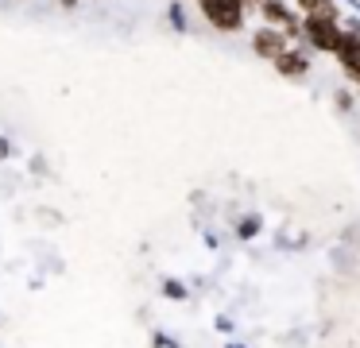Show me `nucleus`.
Listing matches in <instances>:
<instances>
[{
    "instance_id": "nucleus-1",
    "label": "nucleus",
    "mask_w": 360,
    "mask_h": 348,
    "mask_svg": "<svg viewBox=\"0 0 360 348\" xmlns=\"http://www.w3.org/2000/svg\"><path fill=\"white\" fill-rule=\"evenodd\" d=\"M298 31L306 35V43L318 46V51H333L341 31H337V15H302Z\"/></svg>"
},
{
    "instance_id": "nucleus-2",
    "label": "nucleus",
    "mask_w": 360,
    "mask_h": 348,
    "mask_svg": "<svg viewBox=\"0 0 360 348\" xmlns=\"http://www.w3.org/2000/svg\"><path fill=\"white\" fill-rule=\"evenodd\" d=\"M205 12V20L217 31H240L244 27V8L240 0H198Z\"/></svg>"
},
{
    "instance_id": "nucleus-3",
    "label": "nucleus",
    "mask_w": 360,
    "mask_h": 348,
    "mask_svg": "<svg viewBox=\"0 0 360 348\" xmlns=\"http://www.w3.org/2000/svg\"><path fill=\"white\" fill-rule=\"evenodd\" d=\"M259 12H264V20H271L275 31H283V35H298V20L290 15V8L283 4V0H259Z\"/></svg>"
},
{
    "instance_id": "nucleus-4",
    "label": "nucleus",
    "mask_w": 360,
    "mask_h": 348,
    "mask_svg": "<svg viewBox=\"0 0 360 348\" xmlns=\"http://www.w3.org/2000/svg\"><path fill=\"white\" fill-rule=\"evenodd\" d=\"M252 46H256V54L259 58H279L283 51H287V35L283 31H275V27H259L256 35H252Z\"/></svg>"
},
{
    "instance_id": "nucleus-5",
    "label": "nucleus",
    "mask_w": 360,
    "mask_h": 348,
    "mask_svg": "<svg viewBox=\"0 0 360 348\" xmlns=\"http://www.w3.org/2000/svg\"><path fill=\"white\" fill-rule=\"evenodd\" d=\"M333 54L341 58V66L349 70L352 77H360V35H345V31H341V39H337Z\"/></svg>"
},
{
    "instance_id": "nucleus-6",
    "label": "nucleus",
    "mask_w": 360,
    "mask_h": 348,
    "mask_svg": "<svg viewBox=\"0 0 360 348\" xmlns=\"http://www.w3.org/2000/svg\"><path fill=\"white\" fill-rule=\"evenodd\" d=\"M275 70H279L283 77H302L306 70H310V58H306V51H283L279 58H275Z\"/></svg>"
},
{
    "instance_id": "nucleus-7",
    "label": "nucleus",
    "mask_w": 360,
    "mask_h": 348,
    "mask_svg": "<svg viewBox=\"0 0 360 348\" xmlns=\"http://www.w3.org/2000/svg\"><path fill=\"white\" fill-rule=\"evenodd\" d=\"M298 8H302L306 15H337L333 0H298ZM341 20V15H337Z\"/></svg>"
},
{
    "instance_id": "nucleus-8",
    "label": "nucleus",
    "mask_w": 360,
    "mask_h": 348,
    "mask_svg": "<svg viewBox=\"0 0 360 348\" xmlns=\"http://www.w3.org/2000/svg\"><path fill=\"white\" fill-rule=\"evenodd\" d=\"M259 228H264V217H259V213H248V217H240V224H236V236H240V240H252Z\"/></svg>"
},
{
    "instance_id": "nucleus-9",
    "label": "nucleus",
    "mask_w": 360,
    "mask_h": 348,
    "mask_svg": "<svg viewBox=\"0 0 360 348\" xmlns=\"http://www.w3.org/2000/svg\"><path fill=\"white\" fill-rule=\"evenodd\" d=\"M167 20H171V27H174V31H186V27H190V20H186V8H182L179 0H174V4L167 8Z\"/></svg>"
},
{
    "instance_id": "nucleus-10",
    "label": "nucleus",
    "mask_w": 360,
    "mask_h": 348,
    "mask_svg": "<svg viewBox=\"0 0 360 348\" xmlns=\"http://www.w3.org/2000/svg\"><path fill=\"white\" fill-rule=\"evenodd\" d=\"M163 294L174 298V302H186V286H182L179 278H163Z\"/></svg>"
},
{
    "instance_id": "nucleus-11",
    "label": "nucleus",
    "mask_w": 360,
    "mask_h": 348,
    "mask_svg": "<svg viewBox=\"0 0 360 348\" xmlns=\"http://www.w3.org/2000/svg\"><path fill=\"white\" fill-rule=\"evenodd\" d=\"M333 101H337V108H341V112H349V108H352V93H349V89H341Z\"/></svg>"
},
{
    "instance_id": "nucleus-12",
    "label": "nucleus",
    "mask_w": 360,
    "mask_h": 348,
    "mask_svg": "<svg viewBox=\"0 0 360 348\" xmlns=\"http://www.w3.org/2000/svg\"><path fill=\"white\" fill-rule=\"evenodd\" d=\"M4 159H12V139L8 136H0V162Z\"/></svg>"
},
{
    "instance_id": "nucleus-13",
    "label": "nucleus",
    "mask_w": 360,
    "mask_h": 348,
    "mask_svg": "<svg viewBox=\"0 0 360 348\" xmlns=\"http://www.w3.org/2000/svg\"><path fill=\"white\" fill-rule=\"evenodd\" d=\"M155 344H159V348H179L171 337H163V333H155Z\"/></svg>"
},
{
    "instance_id": "nucleus-14",
    "label": "nucleus",
    "mask_w": 360,
    "mask_h": 348,
    "mask_svg": "<svg viewBox=\"0 0 360 348\" xmlns=\"http://www.w3.org/2000/svg\"><path fill=\"white\" fill-rule=\"evenodd\" d=\"M217 333H233V321H229V317H217Z\"/></svg>"
},
{
    "instance_id": "nucleus-15",
    "label": "nucleus",
    "mask_w": 360,
    "mask_h": 348,
    "mask_svg": "<svg viewBox=\"0 0 360 348\" xmlns=\"http://www.w3.org/2000/svg\"><path fill=\"white\" fill-rule=\"evenodd\" d=\"M58 4H63V8H78V0H58Z\"/></svg>"
},
{
    "instance_id": "nucleus-16",
    "label": "nucleus",
    "mask_w": 360,
    "mask_h": 348,
    "mask_svg": "<svg viewBox=\"0 0 360 348\" xmlns=\"http://www.w3.org/2000/svg\"><path fill=\"white\" fill-rule=\"evenodd\" d=\"M248 4H259V0H240V8H248Z\"/></svg>"
},
{
    "instance_id": "nucleus-17",
    "label": "nucleus",
    "mask_w": 360,
    "mask_h": 348,
    "mask_svg": "<svg viewBox=\"0 0 360 348\" xmlns=\"http://www.w3.org/2000/svg\"><path fill=\"white\" fill-rule=\"evenodd\" d=\"M229 348H244V344H229Z\"/></svg>"
}]
</instances>
